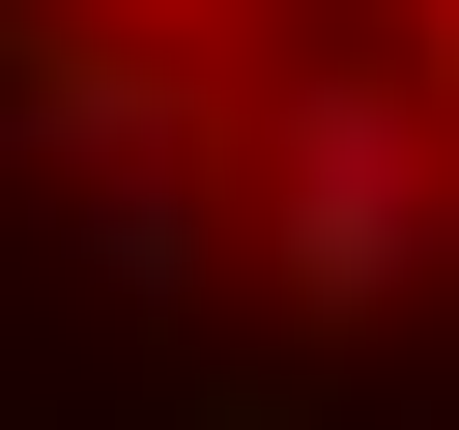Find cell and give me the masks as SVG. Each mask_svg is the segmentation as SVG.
Returning a JSON list of instances; mask_svg holds the SVG:
<instances>
[{"instance_id":"2","label":"cell","mask_w":459,"mask_h":430,"mask_svg":"<svg viewBox=\"0 0 459 430\" xmlns=\"http://www.w3.org/2000/svg\"><path fill=\"white\" fill-rule=\"evenodd\" d=\"M115 143H201V86H172V29L57 0V29L0 57V172H115Z\"/></svg>"},{"instance_id":"3","label":"cell","mask_w":459,"mask_h":430,"mask_svg":"<svg viewBox=\"0 0 459 430\" xmlns=\"http://www.w3.org/2000/svg\"><path fill=\"white\" fill-rule=\"evenodd\" d=\"M402 86H430V115H459V0H430V29H402Z\"/></svg>"},{"instance_id":"1","label":"cell","mask_w":459,"mask_h":430,"mask_svg":"<svg viewBox=\"0 0 459 430\" xmlns=\"http://www.w3.org/2000/svg\"><path fill=\"white\" fill-rule=\"evenodd\" d=\"M258 287L316 315V344H373V315H430V258H459V115L402 86V57H316V86H258Z\"/></svg>"},{"instance_id":"4","label":"cell","mask_w":459,"mask_h":430,"mask_svg":"<svg viewBox=\"0 0 459 430\" xmlns=\"http://www.w3.org/2000/svg\"><path fill=\"white\" fill-rule=\"evenodd\" d=\"M115 29H230V0H115Z\"/></svg>"}]
</instances>
